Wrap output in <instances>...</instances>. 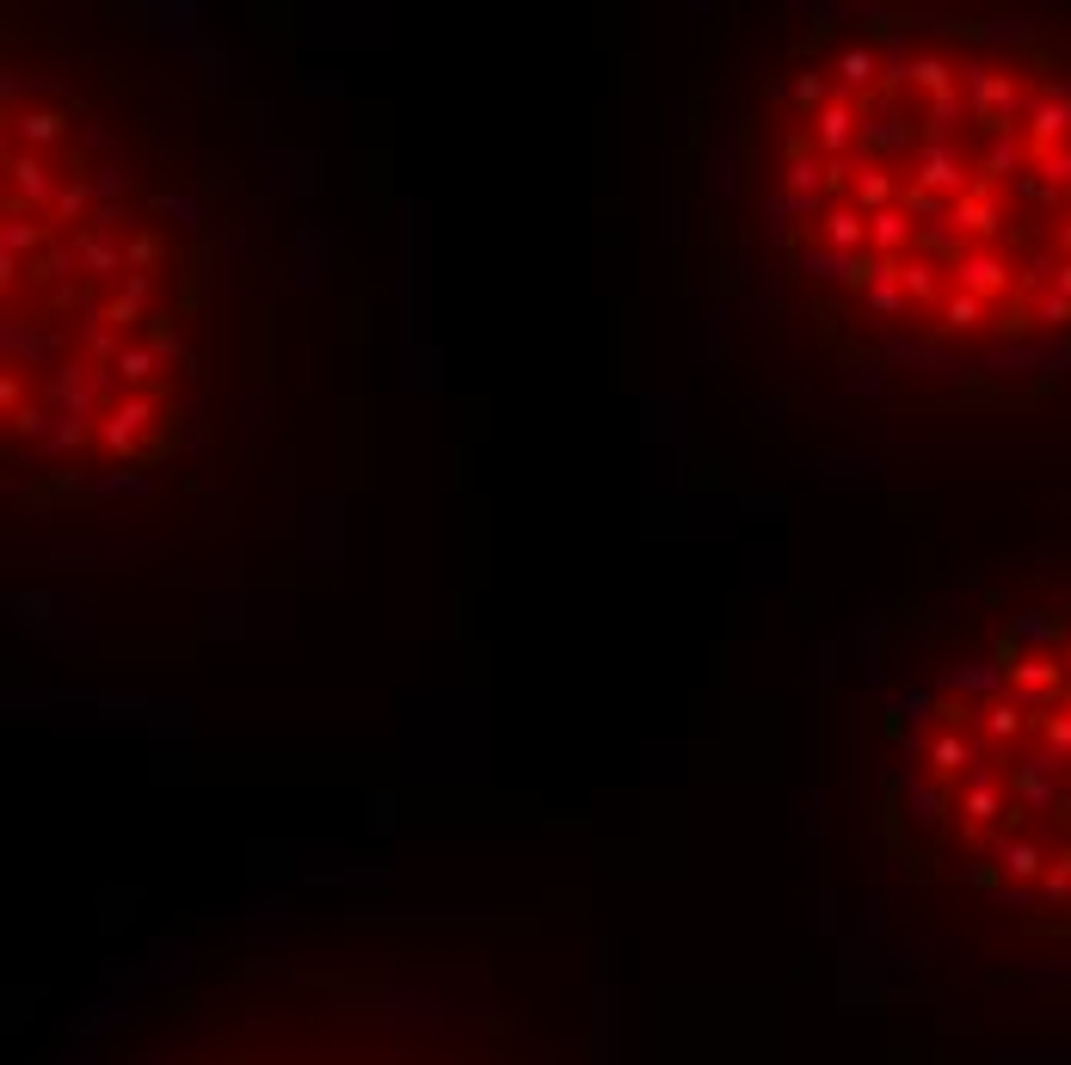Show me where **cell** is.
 Masks as SVG:
<instances>
[{"instance_id": "cell-2", "label": "cell", "mask_w": 1071, "mask_h": 1065, "mask_svg": "<svg viewBox=\"0 0 1071 1065\" xmlns=\"http://www.w3.org/2000/svg\"><path fill=\"white\" fill-rule=\"evenodd\" d=\"M253 191L216 117L93 7L0 13V487L105 524L210 456L241 370Z\"/></svg>"}, {"instance_id": "cell-3", "label": "cell", "mask_w": 1071, "mask_h": 1065, "mask_svg": "<svg viewBox=\"0 0 1071 1065\" xmlns=\"http://www.w3.org/2000/svg\"><path fill=\"white\" fill-rule=\"evenodd\" d=\"M813 850L850 955L1071 1016V536L918 561L819 659Z\"/></svg>"}, {"instance_id": "cell-4", "label": "cell", "mask_w": 1071, "mask_h": 1065, "mask_svg": "<svg viewBox=\"0 0 1071 1065\" xmlns=\"http://www.w3.org/2000/svg\"><path fill=\"white\" fill-rule=\"evenodd\" d=\"M62 1065H597L592 955L554 918L253 924Z\"/></svg>"}, {"instance_id": "cell-1", "label": "cell", "mask_w": 1071, "mask_h": 1065, "mask_svg": "<svg viewBox=\"0 0 1071 1065\" xmlns=\"http://www.w3.org/2000/svg\"><path fill=\"white\" fill-rule=\"evenodd\" d=\"M709 364L813 425L1071 401V0H807L739 25L671 148Z\"/></svg>"}]
</instances>
